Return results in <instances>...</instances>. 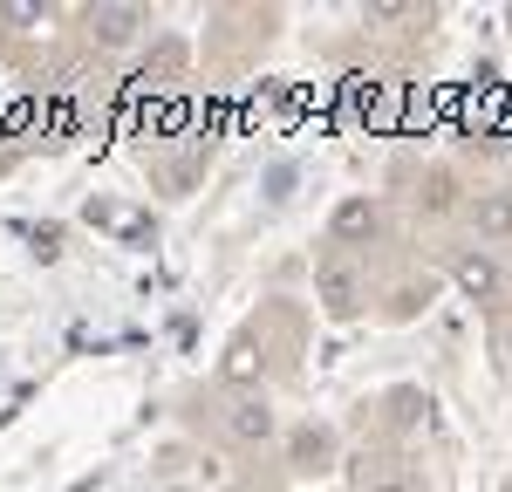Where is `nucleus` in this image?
I'll list each match as a JSON object with an SVG mask.
<instances>
[{
  "label": "nucleus",
  "mask_w": 512,
  "mask_h": 492,
  "mask_svg": "<svg viewBox=\"0 0 512 492\" xmlns=\"http://www.w3.org/2000/svg\"><path fill=\"white\" fill-rule=\"evenodd\" d=\"M376 233H383V205L376 199H342L328 212V240L335 246H369Z\"/></svg>",
  "instance_id": "obj_3"
},
{
  "label": "nucleus",
  "mask_w": 512,
  "mask_h": 492,
  "mask_svg": "<svg viewBox=\"0 0 512 492\" xmlns=\"http://www.w3.org/2000/svg\"><path fill=\"white\" fill-rule=\"evenodd\" d=\"M451 281L472 301H499L506 294V267L492 260V246H465V253H451Z\"/></svg>",
  "instance_id": "obj_2"
},
{
  "label": "nucleus",
  "mask_w": 512,
  "mask_h": 492,
  "mask_svg": "<svg viewBox=\"0 0 512 492\" xmlns=\"http://www.w3.org/2000/svg\"><path fill=\"white\" fill-rule=\"evenodd\" d=\"M226 438H233V445H267V438H274L267 397H233V404H226Z\"/></svg>",
  "instance_id": "obj_5"
},
{
  "label": "nucleus",
  "mask_w": 512,
  "mask_h": 492,
  "mask_svg": "<svg viewBox=\"0 0 512 492\" xmlns=\"http://www.w3.org/2000/svg\"><path fill=\"white\" fill-rule=\"evenodd\" d=\"M253 369H260V356H253V342H233V363H226V376H233V383H246Z\"/></svg>",
  "instance_id": "obj_8"
},
{
  "label": "nucleus",
  "mask_w": 512,
  "mask_h": 492,
  "mask_svg": "<svg viewBox=\"0 0 512 492\" xmlns=\"http://www.w3.org/2000/svg\"><path fill=\"white\" fill-rule=\"evenodd\" d=\"M465 219H472L478 246H506L512 240V192H478V199L465 205Z\"/></svg>",
  "instance_id": "obj_4"
},
{
  "label": "nucleus",
  "mask_w": 512,
  "mask_h": 492,
  "mask_svg": "<svg viewBox=\"0 0 512 492\" xmlns=\"http://www.w3.org/2000/svg\"><path fill=\"white\" fill-rule=\"evenodd\" d=\"M315 294H321V308H328V322H355L362 301H369V281H362V267H355L349 253L335 246V253L315 260Z\"/></svg>",
  "instance_id": "obj_1"
},
{
  "label": "nucleus",
  "mask_w": 512,
  "mask_h": 492,
  "mask_svg": "<svg viewBox=\"0 0 512 492\" xmlns=\"http://www.w3.org/2000/svg\"><path fill=\"white\" fill-rule=\"evenodd\" d=\"M362 492H417V486H410V479H403V472H383V479H376V486H362Z\"/></svg>",
  "instance_id": "obj_9"
},
{
  "label": "nucleus",
  "mask_w": 512,
  "mask_h": 492,
  "mask_svg": "<svg viewBox=\"0 0 512 492\" xmlns=\"http://www.w3.org/2000/svg\"><path fill=\"white\" fill-rule=\"evenodd\" d=\"M328 458H335V431H321V424H301V431H294V465H301V472H321Z\"/></svg>",
  "instance_id": "obj_6"
},
{
  "label": "nucleus",
  "mask_w": 512,
  "mask_h": 492,
  "mask_svg": "<svg viewBox=\"0 0 512 492\" xmlns=\"http://www.w3.org/2000/svg\"><path fill=\"white\" fill-rule=\"evenodd\" d=\"M137 21H144L137 7H96V21H89V28H96V41H103V48H123V41L137 35Z\"/></svg>",
  "instance_id": "obj_7"
}]
</instances>
